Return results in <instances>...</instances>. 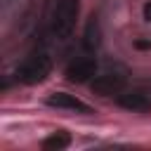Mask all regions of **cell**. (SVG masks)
Wrapping results in <instances>:
<instances>
[{"label": "cell", "instance_id": "cell-8", "mask_svg": "<svg viewBox=\"0 0 151 151\" xmlns=\"http://www.w3.org/2000/svg\"><path fill=\"white\" fill-rule=\"evenodd\" d=\"M85 47L87 50H94V47H99V24L92 19L90 24H87V28H85Z\"/></svg>", "mask_w": 151, "mask_h": 151}, {"label": "cell", "instance_id": "cell-3", "mask_svg": "<svg viewBox=\"0 0 151 151\" xmlns=\"http://www.w3.org/2000/svg\"><path fill=\"white\" fill-rule=\"evenodd\" d=\"M97 73V61L92 57H76L66 66V78L71 83H85Z\"/></svg>", "mask_w": 151, "mask_h": 151}, {"label": "cell", "instance_id": "cell-5", "mask_svg": "<svg viewBox=\"0 0 151 151\" xmlns=\"http://www.w3.org/2000/svg\"><path fill=\"white\" fill-rule=\"evenodd\" d=\"M47 104L54 106V109H66V111H78V113H92V109L85 101H80L78 97L66 94V92H52L47 97Z\"/></svg>", "mask_w": 151, "mask_h": 151}, {"label": "cell", "instance_id": "cell-7", "mask_svg": "<svg viewBox=\"0 0 151 151\" xmlns=\"http://www.w3.org/2000/svg\"><path fill=\"white\" fill-rule=\"evenodd\" d=\"M68 144H71V137L66 132H54V134H50V137L42 139V149L45 151H61Z\"/></svg>", "mask_w": 151, "mask_h": 151}, {"label": "cell", "instance_id": "cell-1", "mask_svg": "<svg viewBox=\"0 0 151 151\" xmlns=\"http://www.w3.org/2000/svg\"><path fill=\"white\" fill-rule=\"evenodd\" d=\"M52 71V59L45 52H35L31 57H26L19 68H17V80L26 83V85H35L40 80H45Z\"/></svg>", "mask_w": 151, "mask_h": 151}, {"label": "cell", "instance_id": "cell-4", "mask_svg": "<svg viewBox=\"0 0 151 151\" xmlns=\"http://www.w3.org/2000/svg\"><path fill=\"white\" fill-rule=\"evenodd\" d=\"M92 90L99 92V94H120L125 90V76L123 73H101L92 80Z\"/></svg>", "mask_w": 151, "mask_h": 151}, {"label": "cell", "instance_id": "cell-2", "mask_svg": "<svg viewBox=\"0 0 151 151\" xmlns=\"http://www.w3.org/2000/svg\"><path fill=\"white\" fill-rule=\"evenodd\" d=\"M80 12V0H57L52 12V31L57 38H68L76 28V19Z\"/></svg>", "mask_w": 151, "mask_h": 151}, {"label": "cell", "instance_id": "cell-6", "mask_svg": "<svg viewBox=\"0 0 151 151\" xmlns=\"http://www.w3.org/2000/svg\"><path fill=\"white\" fill-rule=\"evenodd\" d=\"M118 104H120L123 109H127V111H139V113H144V111L151 109V99H149V94L142 92V90L120 92V94H118Z\"/></svg>", "mask_w": 151, "mask_h": 151}]
</instances>
